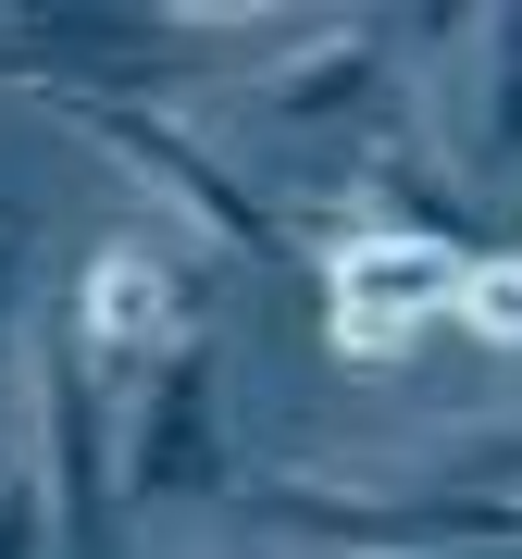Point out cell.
<instances>
[{"label": "cell", "instance_id": "6da1fadb", "mask_svg": "<svg viewBox=\"0 0 522 559\" xmlns=\"http://www.w3.org/2000/svg\"><path fill=\"white\" fill-rule=\"evenodd\" d=\"M112 485L124 510H200L224 498V348L187 336L150 360V385L112 411Z\"/></svg>", "mask_w": 522, "mask_h": 559}, {"label": "cell", "instance_id": "7a4b0ae2", "mask_svg": "<svg viewBox=\"0 0 522 559\" xmlns=\"http://www.w3.org/2000/svg\"><path fill=\"white\" fill-rule=\"evenodd\" d=\"M38 498H50V559H112L124 485H112V385L87 373L75 323L38 336Z\"/></svg>", "mask_w": 522, "mask_h": 559}, {"label": "cell", "instance_id": "3957f363", "mask_svg": "<svg viewBox=\"0 0 522 559\" xmlns=\"http://www.w3.org/2000/svg\"><path fill=\"white\" fill-rule=\"evenodd\" d=\"M62 124H87V138H100L124 175L138 187H162V200H175L187 224H200V237H224L237 261H286V224L261 212V187L237 175V162H224L200 124H175V112H138V100H75Z\"/></svg>", "mask_w": 522, "mask_h": 559}, {"label": "cell", "instance_id": "277c9868", "mask_svg": "<svg viewBox=\"0 0 522 559\" xmlns=\"http://www.w3.org/2000/svg\"><path fill=\"white\" fill-rule=\"evenodd\" d=\"M461 261L473 249H436V237H336L323 249V299H336V348L348 360H411V336L461 299Z\"/></svg>", "mask_w": 522, "mask_h": 559}, {"label": "cell", "instance_id": "5b68a950", "mask_svg": "<svg viewBox=\"0 0 522 559\" xmlns=\"http://www.w3.org/2000/svg\"><path fill=\"white\" fill-rule=\"evenodd\" d=\"M249 112L286 124V138H323V124H373V112H399V50H385V25H361V13L311 25L299 50H274V62L249 75Z\"/></svg>", "mask_w": 522, "mask_h": 559}, {"label": "cell", "instance_id": "8992f818", "mask_svg": "<svg viewBox=\"0 0 522 559\" xmlns=\"http://www.w3.org/2000/svg\"><path fill=\"white\" fill-rule=\"evenodd\" d=\"M75 348H87V373L112 385V360H162V348H187V286H175V261L162 249H100L75 274Z\"/></svg>", "mask_w": 522, "mask_h": 559}, {"label": "cell", "instance_id": "52a82bcc", "mask_svg": "<svg viewBox=\"0 0 522 559\" xmlns=\"http://www.w3.org/2000/svg\"><path fill=\"white\" fill-rule=\"evenodd\" d=\"M461 62H473V75H461V124H448V175L498 187V175H522V13L473 25Z\"/></svg>", "mask_w": 522, "mask_h": 559}, {"label": "cell", "instance_id": "ba28073f", "mask_svg": "<svg viewBox=\"0 0 522 559\" xmlns=\"http://www.w3.org/2000/svg\"><path fill=\"white\" fill-rule=\"evenodd\" d=\"M461 336H485V348H522V261H461Z\"/></svg>", "mask_w": 522, "mask_h": 559}, {"label": "cell", "instance_id": "9c48e42d", "mask_svg": "<svg viewBox=\"0 0 522 559\" xmlns=\"http://www.w3.org/2000/svg\"><path fill=\"white\" fill-rule=\"evenodd\" d=\"M0 559H50V498H38V460L0 448Z\"/></svg>", "mask_w": 522, "mask_h": 559}, {"label": "cell", "instance_id": "30bf717a", "mask_svg": "<svg viewBox=\"0 0 522 559\" xmlns=\"http://www.w3.org/2000/svg\"><path fill=\"white\" fill-rule=\"evenodd\" d=\"M448 559H522V535H498V547H448Z\"/></svg>", "mask_w": 522, "mask_h": 559}, {"label": "cell", "instance_id": "8fae6325", "mask_svg": "<svg viewBox=\"0 0 522 559\" xmlns=\"http://www.w3.org/2000/svg\"><path fill=\"white\" fill-rule=\"evenodd\" d=\"M0 348H13V311H0Z\"/></svg>", "mask_w": 522, "mask_h": 559}]
</instances>
